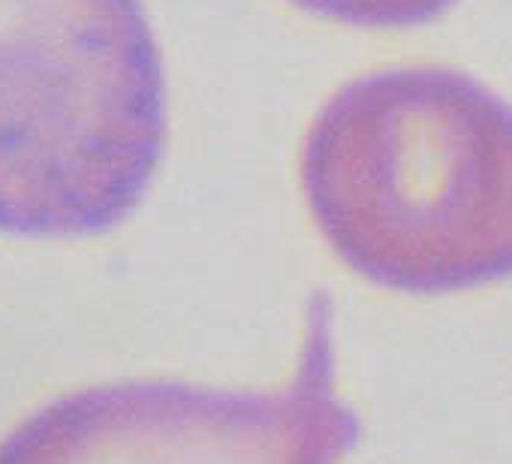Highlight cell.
<instances>
[{
  "label": "cell",
  "instance_id": "3957f363",
  "mask_svg": "<svg viewBox=\"0 0 512 464\" xmlns=\"http://www.w3.org/2000/svg\"><path fill=\"white\" fill-rule=\"evenodd\" d=\"M362 437L338 395L332 302L305 314L281 389L124 380L61 395L0 440V464H344Z\"/></svg>",
  "mask_w": 512,
  "mask_h": 464
},
{
  "label": "cell",
  "instance_id": "277c9868",
  "mask_svg": "<svg viewBox=\"0 0 512 464\" xmlns=\"http://www.w3.org/2000/svg\"><path fill=\"white\" fill-rule=\"evenodd\" d=\"M290 4L353 28H416L446 13L455 0H290Z\"/></svg>",
  "mask_w": 512,
  "mask_h": 464
},
{
  "label": "cell",
  "instance_id": "6da1fadb",
  "mask_svg": "<svg viewBox=\"0 0 512 464\" xmlns=\"http://www.w3.org/2000/svg\"><path fill=\"white\" fill-rule=\"evenodd\" d=\"M302 190L335 257L377 287L443 296L512 278V106L467 73L344 85L305 136Z\"/></svg>",
  "mask_w": 512,
  "mask_h": 464
},
{
  "label": "cell",
  "instance_id": "7a4b0ae2",
  "mask_svg": "<svg viewBox=\"0 0 512 464\" xmlns=\"http://www.w3.org/2000/svg\"><path fill=\"white\" fill-rule=\"evenodd\" d=\"M166 76L142 0H0V232L88 239L145 199Z\"/></svg>",
  "mask_w": 512,
  "mask_h": 464
}]
</instances>
